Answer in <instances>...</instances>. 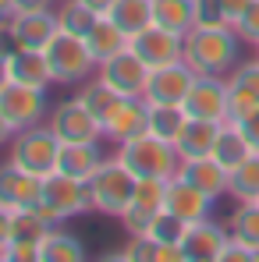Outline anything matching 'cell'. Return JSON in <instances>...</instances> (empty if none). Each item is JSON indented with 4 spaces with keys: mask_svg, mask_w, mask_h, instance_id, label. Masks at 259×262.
<instances>
[{
    "mask_svg": "<svg viewBox=\"0 0 259 262\" xmlns=\"http://www.w3.org/2000/svg\"><path fill=\"white\" fill-rule=\"evenodd\" d=\"M164 209H171L174 216L195 223V220H206V216H210L213 199H210L206 191H199L192 181H185V177L174 174L171 181H167V199H164Z\"/></svg>",
    "mask_w": 259,
    "mask_h": 262,
    "instance_id": "18",
    "label": "cell"
},
{
    "mask_svg": "<svg viewBox=\"0 0 259 262\" xmlns=\"http://www.w3.org/2000/svg\"><path fill=\"white\" fill-rule=\"evenodd\" d=\"M18 11H14V0H0V29H7V21L14 18Z\"/></svg>",
    "mask_w": 259,
    "mask_h": 262,
    "instance_id": "43",
    "label": "cell"
},
{
    "mask_svg": "<svg viewBox=\"0 0 259 262\" xmlns=\"http://www.w3.org/2000/svg\"><path fill=\"white\" fill-rule=\"evenodd\" d=\"M110 18H114L128 36H138L142 29L153 25V0H114Z\"/></svg>",
    "mask_w": 259,
    "mask_h": 262,
    "instance_id": "29",
    "label": "cell"
},
{
    "mask_svg": "<svg viewBox=\"0 0 259 262\" xmlns=\"http://www.w3.org/2000/svg\"><path fill=\"white\" fill-rule=\"evenodd\" d=\"M11 237H14V213L0 206V252L11 245Z\"/></svg>",
    "mask_w": 259,
    "mask_h": 262,
    "instance_id": "41",
    "label": "cell"
},
{
    "mask_svg": "<svg viewBox=\"0 0 259 262\" xmlns=\"http://www.w3.org/2000/svg\"><path fill=\"white\" fill-rule=\"evenodd\" d=\"M78 99L89 106V114H92V117L103 124V121H107V117H110V114L121 106V99H128V96H121L117 89L107 85L99 75H92L89 82H82V89H78Z\"/></svg>",
    "mask_w": 259,
    "mask_h": 262,
    "instance_id": "26",
    "label": "cell"
},
{
    "mask_svg": "<svg viewBox=\"0 0 259 262\" xmlns=\"http://www.w3.org/2000/svg\"><path fill=\"white\" fill-rule=\"evenodd\" d=\"M0 114L7 117V124L14 131L46 124V117H50V96H46V89L7 82V85L0 89Z\"/></svg>",
    "mask_w": 259,
    "mask_h": 262,
    "instance_id": "7",
    "label": "cell"
},
{
    "mask_svg": "<svg viewBox=\"0 0 259 262\" xmlns=\"http://www.w3.org/2000/svg\"><path fill=\"white\" fill-rule=\"evenodd\" d=\"M53 7V0H14V11H46Z\"/></svg>",
    "mask_w": 259,
    "mask_h": 262,
    "instance_id": "42",
    "label": "cell"
},
{
    "mask_svg": "<svg viewBox=\"0 0 259 262\" xmlns=\"http://www.w3.org/2000/svg\"><path fill=\"white\" fill-rule=\"evenodd\" d=\"M57 25H61V32H71V36H82L86 39V32L96 25V11L92 7H86L82 0H61L57 7Z\"/></svg>",
    "mask_w": 259,
    "mask_h": 262,
    "instance_id": "31",
    "label": "cell"
},
{
    "mask_svg": "<svg viewBox=\"0 0 259 262\" xmlns=\"http://www.w3.org/2000/svg\"><path fill=\"white\" fill-rule=\"evenodd\" d=\"M220 262H259V252H256V248H249L245 241L231 237V241L224 245V252H220Z\"/></svg>",
    "mask_w": 259,
    "mask_h": 262,
    "instance_id": "36",
    "label": "cell"
},
{
    "mask_svg": "<svg viewBox=\"0 0 259 262\" xmlns=\"http://www.w3.org/2000/svg\"><path fill=\"white\" fill-rule=\"evenodd\" d=\"M86 7H92L96 14H110V7H114V0H82Z\"/></svg>",
    "mask_w": 259,
    "mask_h": 262,
    "instance_id": "44",
    "label": "cell"
},
{
    "mask_svg": "<svg viewBox=\"0 0 259 262\" xmlns=\"http://www.w3.org/2000/svg\"><path fill=\"white\" fill-rule=\"evenodd\" d=\"M114 160L131 177H164V181H171L177 174V167H181V156H177L174 142H164V138H156L149 131L135 135L128 142H117Z\"/></svg>",
    "mask_w": 259,
    "mask_h": 262,
    "instance_id": "2",
    "label": "cell"
},
{
    "mask_svg": "<svg viewBox=\"0 0 259 262\" xmlns=\"http://www.w3.org/2000/svg\"><path fill=\"white\" fill-rule=\"evenodd\" d=\"M142 131H149V103L142 99V96H128V99H121V106L103 121V138L107 142H128L135 135H142Z\"/></svg>",
    "mask_w": 259,
    "mask_h": 262,
    "instance_id": "17",
    "label": "cell"
},
{
    "mask_svg": "<svg viewBox=\"0 0 259 262\" xmlns=\"http://www.w3.org/2000/svg\"><path fill=\"white\" fill-rule=\"evenodd\" d=\"M86 259V241L71 230H64L61 223L39 241V262H78Z\"/></svg>",
    "mask_w": 259,
    "mask_h": 262,
    "instance_id": "25",
    "label": "cell"
},
{
    "mask_svg": "<svg viewBox=\"0 0 259 262\" xmlns=\"http://www.w3.org/2000/svg\"><path fill=\"white\" fill-rule=\"evenodd\" d=\"M57 156H61V138L50 131V124H36V128L14 131L11 138V152L7 160L22 170L36 177H46L57 170Z\"/></svg>",
    "mask_w": 259,
    "mask_h": 262,
    "instance_id": "5",
    "label": "cell"
},
{
    "mask_svg": "<svg viewBox=\"0 0 259 262\" xmlns=\"http://www.w3.org/2000/svg\"><path fill=\"white\" fill-rule=\"evenodd\" d=\"M103 163H107L103 142H61V156H57V170L61 174L89 181Z\"/></svg>",
    "mask_w": 259,
    "mask_h": 262,
    "instance_id": "19",
    "label": "cell"
},
{
    "mask_svg": "<svg viewBox=\"0 0 259 262\" xmlns=\"http://www.w3.org/2000/svg\"><path fill=\"white\" fill-rule=\"evenodd\" d=\"M227 195L234 202H259V152L238 163L227 177Z\"/></svg>",
    "mask_w": 259,
    "mask_h": 262,
    "instance_id": "28",
    "label": "cell"
},
{
    "mask_svg": "<svg viewBox=\"0 0 259 262\" xmlns=\"http://www.w3.org/2000/svg\"><path fill=\"white\" fill-rule=\"evenodd\" d=\"M46 124H50V131H53L61 142H103V124L89 114V106L78 96L53 103Z\"/></svg>",
    "mask_w": 259,
    "mask_h": 262,
    "instance_id": "9",
    "label": "cell"
},
{
    "mask_svg": "<svg viewBox=\"0 0 259 262\" xmlns=\"http://www.w3.org/2000/svg\"><path fill=\"white\" fill-rule=\"evenodd\" d=\"M153 21L177 36H188L195 29V0H153Z\"/></svg>",
    "mask_w": 259,
    "mask_h": 262,
    "instance_id": "27",
    "label": "cell"
},
{
    "mask_svg": "<svg viewBox=\"0 0 259 262\" xmlns=\"http://www.w3.org/2000/svg\"><path fill=\"white\" fill-rule=\"evenodd\" d=\"M177 177H185V181H192L199 191H206L210 199H220V195H227V170L216 163L213 156H195V160H181V167H177Z\"/></svg>",
    "mask_w": 259,
    "mask_h": 262,
    "instance_id": "22",
    "label": "cell"
},
{
    "mask_svg": "<svg viewBox=\"0 0 259 262\" xmlns=\"http://www.w3.org/2000/svg\"><path fill=\"white\" fill-rule=\"evenodd\" d=\"M256 57H259V43H256Z\"/></svg>",
    "mask_w": 259,
    "mask_h": 262,
    "instance_id": "47",
    "label": "cell"
},
{
    "mask_svg": "<svg viewBox=\"0 0 259 262\" xmlns=\"http://www.w3.org/2000/svg\"><path fill=\"white\" fill-rule=\"evenodd\" d=\"M234 32L242 36V43H252V46L259 43V0H252L249 11L234 21Z\"/></svg>",
    "mask_w": 259,
    "mask_h": 262,
    "instance_id": "34",
    "label": "cell"
},
{
    "mask_svg": "<svg viewBox=\"0 0 259 262\" xmlns=\"http://www.w3.org/2000/svg\"><path fill=\"white\" fill-rule=\"evenodd\" d=\"M234 124L242 128V135L249 138V145H252V149H256V152H259V106H256V110H252V114H245L242 121H234Z\"/></svg>",
    "mask_w": 259,
    "mask_h": 262,
    "instance_id": "38",
    "label": "cell"
},
{
    "mask_svg": "<svg viewBox=\"0 0 259 262\" xmlns=\"http://www.w3.org/2000/svg\"><path fill=\"white\" fill-rule=\"evenodd\" d=\"M185 230H188V220L174 216L171 209H160V213L153 216V223L146 227V234H142V237H149L153 245H181Z\"/></svg>",
    "mask_w": 259,
    "mask_h": 262,
    "instance_id": "33",
    "label": "cell"
},
{
    "mask_svg": "<svg viewBox=\"0 0 259 262\" xmlns=\"http://www.w3.org/2000/svg\"><path fill=\"white\" fill-rule=\"evenodd\" d=\"M188 114L185 106H174V103H149V135L164 138V142H174L181 128H185Z\"/></svg>",
    "mask_w": 259,
    "mask_h": 262,
    "instance_id": "30",
    "label": "cell"
},
{
    "mask_svg": "<svg viewBox=\"0 0 259 262\" xmlns=\"http://www.w3.org/2000/svg\"><path fill=\"white\" fill-rule=\"evenodd\" d=\"M11 138H14V128H11V124H7V117L0 114V145H7Z\"/></svg>",
    "mask_w": 259,
    "mask_h": 262,
    "instance_id": "46",
    "label": "cell"
},
{
    "mask_svg": "<svg viewBox=\"0 0 259 262\" xmlns=\"http://www.w3.org/2000/svg\"><path fill=\"white\" fill-rule=\"evenodd\" d=\"M242 57V36L231 25H216L203 29L195 25L185 36V60L199 71V75H227Z\"/></svg>",
    "mask_w": 259,
    "mask_h": 262,
    "instance_id": "1",
    "label": "cell"
},
{
    "mask_svg": "<svg viewBox=\"0 0 259 262\" xmlns=\"http://www.w3.org/2000/svg\"><path fill=\"white\" fill-rule=\"evenodd\" d=\"M7 68H11V82H22V85H36V89H50V64H46L43 50H22V46H11L7 50Z\"/></svg>",
    "mask_w": 259,
    "mask_h": 262,
    "instance_id": "21",
    "label": "cell"
},
{
    "mask_svg": "<svg viewBox=\"0 0 259 262\" xmlns=\"http://www.w3.org/2000/svg\"><path fill=\"white\" fill-rule=\"evenodd\" d=\"M224 78H227V92H231V117L227 121H242L245 114H252L259 106V57L238 60Z\"/></svg>",
    "mask_w": 259,
    "mask_h": 262,
    "instance_id": "16",
    "label": "cell"
},
{
    "mask_svg": "<svg viewBox=\"0 0 259 262\" xmlns=\"http://www.w3.org/2000/svg\"><path fill=\"white\" fill-rule=\"evenodd\" d=\"M46 64H50V78L53 85H82L96 75V60L89 53V46L82 36L71 32H57L46 43Z\"/></svg>",
    "mask_w": 259,
    "mask_h": 262,
    "instance_id": "3",
    "label": "cell"
},
{
    "mask_svg": "<svg viewBox=\"0 0 259 262\" xmlns=\"http://www.w3.org/2000/svg\"><path fill=\"white\" fill-rule=\"evenodd\" d=\"M4 262H39V245H22V241H11L4 252H0Z\"/></svg>",
    "mask_w": 259,
    "mask_h": 262,
    "instance_id": "37",
    "label": "cell"
},
{
    "mask_svg": "<svg viewBox=\"0 0 259 262\" xmlns=\"http://www.w3.org/2000/svg\"><path fill=\"white\" fill-rule=\"evenodd\" d=\"M185 114L199 117V121H216L224 124L231 117V92H227V78L224 75H195V82L185 96Z\"/></svg>",
    "mask_w": 259,
    "mask_h": 262,
    "instance_id": "8",
    "label": "cell"
},
{
    "mask_svg": "<svg viewBox=\"0 0 259 262\" xmlns=\"http://www.w3.org/2000/svg\"><path fill=\"white\" fill-rule=\"evenodd\" d=\"M131 50L149 64V68H164V64H174V60H185V36H177L164 25H149L142 29L138 36H131Z\"/></svg>",
    "mask_w": 259,
    "mask_h": 262,
    "instance_id": "14",
    "label": "cell"
},
{
    "mask_svg": "<svg viewBox=\"0 0 259 262\" xmlns=\"http://www.w3.org/2000/svg\"><path fill=\"white\" fill-rule=\"evenodd\" d=\"M220 135V124L216 121H199V117H188L181 135L174 138V149L181 160H195V156H210L213 152V142Z\"/></svg>",
    "mask_w": 259,
    "mask_h": 262,
    "instance_id": "23",
    "label": "cell"
},
{
    "mask_svg": "<svg viewBox=\"0 0 259 262\" xmlns=\"http://www.w3.org/2000/svg\"><path fill=\"white\" fill-rule=\"evenodd\" d=\"M195 75L199 71L188 60H174V64H164V68H153L142 99L146 103H174V106H181L192 82H195Z\"/></svg>",
    "mask_w": 259,
    "mask_h": 262,
    "instance_id": "11",
    "label": "cell"
},
{
    "mask_svg": "<svg viewBox=\"0 0 259 262\" xmlns=\"http://www.w3.org/2000/svg\"><path fill=\"white\" fill-rule=\"evenodd\" d=\"M195 25H203V29H216V25H227L220 0H195Z\"/></svg>",
    "mask_w": 259,
    "mask_h": 262,
    "instance_id": "35",
    "label": "cell"
},
{
    "mask_svg": "<svg viewBox=\"0 0 259 262\" xmlns=\"http://www.w3.org/2000/svg\"><path fill=\"white\" fill-rule=\"evenodd\" d=\"M227 230H231V237L245 241L249 248L259 252V202H238V209H234V216L227 223Z\"/></svg>",
    "mask_w": 259,
    "mask_h": 262,
    "instance_id": "32",
    "label": "cell"
},
{
    "mask_svg": "<svg viewBox=\"0 0 259 262\" xmlns=\"http://www.w3.org/2000/svg\"><path fill=\"white\" fill-rule=\"evenodd\" d=\"M86 184H89V206H92V213H99V216L121 220V213L131 206L135 177H131L114 156H107V163L89 177Z\"/></svg>",
    "mask_w": 259,
    "mask_h": 262,
    "instance_id": "4",
    "label": "cell"
},
{
    "mask_svg": "<svg viewBox=\"0 0 259 262\" xmlns=\"http://www.w3.org/2000/svg\"><path fill=\"white\" fill-rule=\"evenodd\" d=\"M249 4H252V0H220V7H224V18H227V25H231V29H234V21H238V18L249 11Z\"/></svg>",
    "mask_w": 259,
    "mask_h": 262,
    "instance_id": "40",
    "label": "cell"
},
{
    "mask_svg": "<svg viewBox=\"0 0 259 262\" xmlns=\"http://www.w3.org/2000/svg\"><path fill=\"white\" fill-rule=\"evenodd\" d=\"M11 82V68H7V50H0V89Z\"/></svg>",
    "mask_w": 259,
    "mask_h": 262,
    "instance_id": "45",
    "label": "cell"
},
{
    "mask_svg": "<svg viewBox=\"0 0 259 262\" xmlns=\"http://www.w3.org/2000/svg\"><path fill=\"white\" fill-rule=\"evenodd\" d=\"M153 262H185L181 245H153Z\"/></svg>",
    "mask_w": 259,
    "mask_h": 262,
    "instance_id": "39",
    "label": "cell"
},
{
    "mask_svg": "<svg viewBox=\"0 0 259 262\" xmlns=\"http://www.w3.org/2000/svg\"><path fill=\"white\" fill-rule=\"evenodd\" d=\"M252 152H256V149L249 145V138L242 135V128H238L234 121H224V124H220V135H216L213 152H210V156H213V160L224 167V170H227V174H231L238 163H245Z\"/></svg>",
    "mask_w": 259,
    "mask_h": 262,
    "instance_id": "24",
    "label": "cell"
},
{
    "mask_svg": "<svg viewBox=\"0 0 259 262\" xmlns=\"http://www.w3.org/2000/svg\"><path fill=\"white\" fill-rule=\"evenodd\" d=\"M39 209H43L53 223L86 216V213H92V206H89V184L78 181V177L61 174V170L46 174L43 177V202H39Z\"/></svg>",
    "mask_w": 259,
    "mask_h": 262,
    "instance_id": "6",
    "label": "cell"
},
{
    "mask_svg": "<svg viewBox=\"0 0 259 262\" xmlns=\"http://www.w3.org/2000/svg\"><path fill=\"white\" fill-rule=\"evenodd\" d=\"M149 64L135 53V50H121V53H114L110 60H103L99 68H96V75L107 82L110 89H117L121 96H142L146 92V82H149Z\"/></svg>",
    "mask_w": 259,
    "mask_h": 262,
    "instance_id": "10",
    "label": "cell"
},
{
    "mask_svg": "<svg viewBox=\"0 0 259 262\" xmlns=\"http://www.w3.org/2000/svg\"><path fill=\"white\" fill-rule=\"evenodd\" d=\"M7 43L22 46V50H46V43L61 32L57 25V11L46 7V11H18L11 21H7Z\"/></svg>",
    "mask_w": 259,
    "mask_h": 262,
    "instance_id": "12",
    "label": "cell"
},
{
    "mask_svg": "<svg viewBox=\"0 0 259 262\" xmlns=\"http://www.w3.org/2000/svg\"><path fill=\"white\" fill-rule=\"evenodd\" d=\"M39 202H43V177L14 167L11 160L0 163V206L4 209L22 213V209H36Z\"/></svg>",
    "mask_w": 259,
    "mask_h": 262,
    "instance_id": "13",
    "label": "cell"
},
{
    "mask_svg": "<svg viewBox=\"0 0 259 262\" xmlns=\"http://www.w3.org/2000/svg\"><path fill=\"white\" fill-rule=\"evenodd\" d=\"M86 46L89 53H92V60H96V68L103 64V60H110L114 53H121V50H128L131 46V36L110 18V14H99L96 18V25L86 32Z\"/></svg>",
    "mask_w": 259,
    "mask_h": 262,
    "instance_id": "20",
    "label": "cell"
},
{
    "mask_svg": "<svg viewBox=\"0 0 259 262\" xmlns=\"http://www.w3.org/2000/svg\"><path fill=\"white\" fill-rule=\"evenodd\" d=\"M227 241H231V230H224L216 220H195V223H188V230L181 237L185 262H220V252Z\"/></svg>",
    "mask_w": 259,
    "mask_h": 262,
    "instance_id": "15",
    "label": "cell"
}]
</instances>
